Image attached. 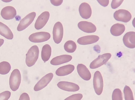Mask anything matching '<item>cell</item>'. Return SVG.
<instances>
[{"label":"cell","mask_w":135,"mask_h":100,"mask_svg":"<svg viewBox=\"0 0 135 100\" xmlns=\"http://www.w3.org/2000/svg\"><path fill=\"white\" fill-rule=\"evenodd\" d=\"M53 76V74L51 73L43 77L35 86L34 90L38 91L46 87L51 81Z\"/></svg>","instance_id":"9c48e42d"},{"label":"cell","mask_w":135,"mask_h":100,"mask_svg":"<svg viewBox=\"0 0 135 100\" xmlns=\"http://www.w3.org/2000/svg\"><path fill=\"white\" fill-rule=\"evenodd\" d=\"M99 39V37L97 35H87L79 38L77 42L80 45H85L95 43L98 41Z\"/></svg>","instance_id":"e0dca14e"},{"label":"cell","mask_w":135,"mask_h":100,"mask_svg":"<svg viewBox=\"0 0 135 100\" xmlns=\"http://www.w3.org/2000/svg\"><path fill=\"white\" fill-rule=\"evenodd\" d=\"M83 97L81 93L74 94L65 98L64 100H80Z\"/></svg>","instance_id":"83f0119b"},{"label":"cell","mask_w":135,"mask_h":100,"mask_svg":"<svg viewBox=\"0 0 135 100\" xmlns=\"http://www.w3.org/2000/svg\"><path fill=\"white\" fill-rule=\"evenodd\" d=\"M51 4L55 6L60 5L63 2V0H50Z\"/></svg>","instance_id":"1f68e13d"},{"label":"cell","mask_w":135,"mask_h":100,"mask_svg":"<svg viewBox=\"0 0 135 100\" xmlns=\"http://www.w3.org/2000/svg\"><path fill=\"white\" fill-rule=\"evenodd\" d=\"M79 10L80 15L83 19H87L91 16V9L87 3L83 2L81 3L79 6Z\"/></svg>","instance_id":"5bb4252c"},{"label":"cell","mask_w":135,"mask_h":100,"mask_svg":"<svg viewBox=\"0 0 135 100\" xmlns=\"http://www.w3.org/2000/svg\"><path fill=\"white\" fill-rule=\"evenodd\" d=\"M36 13L33 12L30 13L20 21L17 28L18 31H21L27 27L33 21Z\"/></svg>","instance_id":"ba28073f"},{"label":"cell","mask_w":135,"mask_h":100,"mask_svg":"<svg viewBox=\"0 0 135 100\" xmlns=\"http://www.w3.org/2000/svg\"><path fill=\"white\" fill-rule=\"evenodd\" d=\"M99 3L101 5L104 7L107 6L109 3V1L108 0H97Z\"/></svg>","instance_id":"4dcf8cb0"},{"label":"cell","mask_w":135,"mask_h":100,"mask_svg":"<svg viewBox=\"0 0 135 100\" xmlns=\"http://www.w3.org/2000/svg\"><path fill=\"white\" fill-rule=\"evenodd\" d=\"M111 57V54L109 53L99 55L90 63V68L91 69H95L101 66L106 63Z\"/></svg>","instance_id":"277c9868"},{"label":"cell","mask_w":135,"mask_h":100,"mask_svg":"<svg viewBox=\"0 0 135 100\" xmlns=\"http://www.w3.org/2000/svg\"><path fill=\"white\" fill-rule=\"evenodd\" d=\"M57 85L60 89L69 92H76L78 91L80 89L79 87L77 84L68 81L59 82Z\"/></svg>","instance_id":"8fae6325"},{"label":"cell","mask_w":135,"mask_h":100,"mask_svg":"<svg viewBox=\"0 0 135 100\" xmlns=\"http://www.w3.org/2000/svg\"><path fill=\"white\" fill-rule=\"evenodd\" d=\"M113 16L117 21L127 23L132 18V15L128 11L124 9H120L114 13Z\"/></svg>","instance_id":"52a82bcc"},{"label":"cell","mask_w":135,"mask_h":100,"mask_svg":"<svg viewBox=\"0 0 135 100\" xmlns=\"http://www.w3.org/2000/svg\"><path fill=\"white\" fill-rule=\"evenodd\" d=\"M93 83L96 93L98 95H100L103 91V82L102 74L99 71H96L94 74Z\"/></svg>","instance_id":"3957f363"},{"label":"cell","mask_w":135,"mask_h":100,"mask_svg":"<svg viewBox=\"0 0 135 100\" xmlns=\"http://www.w3.org/2000/svg\"><path fill=\"white\" fill-rule=\"evenodd\" d=\"M1 14L4 19L9 20L13 19L16 15V11L15 8L11 6L3 8L1 10Z\"/></svg>","instance_id":"4fadbf2b"},{"label":"cell","mask_w":135,"mask_h":100,"mask_svg":"<svg viewBox=\"0 0 135 100\" xmlns=\"http://www.w3.org/2000/svg\"><path fill=\"white\" fill-rule=\"evenodd\" d=\"M51 53V48L49 45L46 44L43 46L41 52V57L44 63L49 59Z\"/></svg>","instance_id":"7402d4cb"},{"label":"cell","mask_w":135,"mask_h":100,"mask_svg":"<svg viewBox=\"0 0 135 100\" xmlns=\"http://www.w3.org/2000/svg\"><path fill=\"white\" fill-rule=\"evenodd\" d=\"M50 13L48 12H42L38 17L35 22V27L37 30L42 28L46 24L50 17Z\"/></svg>","instance_id":"30bf717a"},{"label":"cell","mask_w":135,"mask_h":100,"mask_svg":"<svg viewBox=\"0 0 135 100\" xmlns=\"http://www.w3.org/2000/svg\"><path fill=\"white\" fill-rule=\"evenodd\" d=\"M123 41L124 45L130 48L135 47V32L130 31L126 33L124 36Z\"/></svg>","instance_id":"7c38bea8"},{"label":"cell","mask_w":135,"mask_h":100,"mask_svg":"<svg viewBox=\"0 0 135 100\" xmlns=\"http://www.w3.org/2000/svg\"><path fill=\"white\" fill-rule=\"evenodd\" d=\"M123 92L125 100H134L133 92L129 86H125L124 88Z\"/></svg>","instance_id":"d4e9b609"},{"label":"cell","mask_w":135,"mask_h":100,"mask_svg":"<svg viewBox=\"0 0 135 100\" xmlns=\"http://www.w3.org/2000/svg\"><path fill=\"white\" fill-rule=\"evenodd\" d=\"M51 35L48 32H40L34 33L30 35L29 40L34 43H40L46 41L50 38Z\"/></svg>","instance_id":"5b68a950"},{"label":"cell","mask_w":135,"mask_h":100,"mask_svg":"<svg viewBox=\"0 0 135 100\" xmlns=\"http://www.w3.org/2000/svg\"><path fill=\"white\" fill-rule=\"evenodd\" d=\"M125 27L122 24L117 23L114 24L111 27L110 32L111 34L115 36L121 35L124 31Z\"/></svg>","instance_id":"ffe728a7"},{"label":"cell","mask_w":135,"mask_h":100,"mask_svg":"<svg viewBox=\"0 0 135 100\" xmlns=\"http://www.w3.org/2000/svg\"><path fill=\"white\" fill-rule=\"evenodd\" d=\"M112 100H123L122 93L119 88H116L113 91L112 95Z\"/></svg>","instance_id":"484cf974"},{"label":"cell","mask_w":135,"mask_h":100,"mask_svg":"<svg viewBox=\"0 0 135 100\" xmlns=\"http://www.w3.org/2000/svg\"><path fill=\"white\" fill-rule=\"evenodd\" d=\"M75 67L71 64H68L59 67L56 70V74L59 76H63L68 75L74 70Z\"/></svg>","instance_id":"d6986e66"},{"label":"cell","mask_w":135,"mask_h":100,"mask_svg":"<svg viewBox=\"0 0 135 100\" xmlns=\"http://www.w3.org/2000/svg\"><path fill=\"white\" fill-rule=\"evenodd\" d=\"M11 69L10 64L6 61H3L0 63V74L5 75L8 73Z\"/></svg>","instance_id":"cb8c5ba5"},{"label":"cell","mask_w":135,"mask_h":100,"mask_svg":"<svg viewBox=\"0 0 135 100\" xmlns=\"http://www.w3.org/2000/svg\"><path fill=\"white\" fill-rule=\"evenodd\" d=\"M77 69L79 75L82 79L86 81L90 79L91 77V73L85 65L82 64H78Z\"/></svg>","instance_id":"2e32d148"},{"label":"cell","mask_w":135,"mask_h":100,"mask_svg":"<svg viewBox=\"0 0 135 100\" xmlns=\"http://www.w3.org/2000/svg\"><path fill=\"white\" fill-rule=\"evenodd\" d=\"M11 95V92L5 91L0 93V100H8Z\"/></svg>","instance_id":"4316f807"},{"label":"cell","mask_w":135,"mask_h":100,"mask_svg":"<svg viewBox=\"0 0 135 100\" xmlns=\"http://www.w3.org/2000/svg\"><path fill=\"white\" fill-rule=\"evenodd\" d=\"M21 76L17 69H14L11 73L9 79V85L12 91H15L18 88L21 82Z\"/></svg>","instance_id":"7a4b0ae2"},{"label":"cell","mask_w":135,"mask_h":100,"mask_svg":"<svg viewBox=\"0 0 135 100\" xmlns=\"http://www.w3.org/2000/svg\"><path fill=\"white\" fill-rule=\"evenodd\" d=\"M72 57L70 55L65 54L53 58L50 61L51 64L54 65H60L68 62L72 59Z\"/></svg>","instance_id":"ac0fdd59"},{"label":"cell","mask_w":135,"mask_h":100,"mask_svg":"<svg viewBox=\"0 0 135 100\" xmlns=\"http://www.w3.org/2000/svg\"><path fill=\"white\" fill-rule=\"evenodd\" d=\"M64 49L67 52L69 53L74 52L77 47L75 43L73 41L69 40L66 41L64 45Z\"/></svg>","instance_id":"603a6c76"},{"label":"cell","mask_w":135,"mask_h":100,"mask_svg":"<svg viewBox=\"0 0 135 100\" xmlns=\"http://www.w3.org/2000/svg\"><path fill=\"white\" fill-rule=\"evenodd\" d=\"M19 100H30V98L28 94L25 92L21 95Z\"/></svg>","instance_id":"f546056e"},{"label":"cell","mask_w":135,"mask_h":100,"mask_svg":"<svg viewBox=\"0 0 135 100\" xmlns=\"http://www.w3.org/2000/svg\"><path fill=\"white\" fill-rule=\"evenodd\" d=\"M0 34L6 38L12 39L13 34L10 29L5 24L0 22Z\"/></svg>","instance_id":"44dd1931"},{"label":"cell","mask_w":135,"mask_h":100,"mask_svg":"<svg viewBox=\"0 0 135 100\" xmlns=\"http://www.w3.org/2000/svg\"><path fill=\"white\" fill-rule=\"evenodd\" d=\"M78 26L80 30L87 33L94 32L97 30L94 25L91 23L86 21H80L78 24Z\"/></svg>","instance_id":"9a60e30c"},{"label":"cell","mask_w":135,"mask_h":100,"mask_svg":"<svg viewBox=\"0 0 135 100\" xmlns=\"http://www.w3.org/2000/svg\"><path fill=\"white\" fill-rule=\"evenodd\" d=\"M123 0H112L111 3V7L113 9H115L119 7L122 4Z\"/></svg>","instance_id":"f1b7e54d"},{"label":"cell","mask_w":135,"mask_h":100,"mask_svg":"<svg viewBox=\"0 0 135 100\" xmlns=\"http://www.w3.org/2000/svg\"><path fill=\"white\" fill-rule=\"evenodd\" d=\"M53 39L56 44L60 43L61 41L63 35V28L61 23L57 22L54 25L52 31Z\"/></svg>","instance_id":"8992f818"},{"label":"cell","mask_w":135,"mask_h":100,"mask_svg":"<svg viewBox=\"0 0 135 100\" xmlns=\"http://www.w3.org/2000/svg\"><path fill=\"white\" fill-rule=\"evenodd\" d=\"M39 50L36 45L32 46L26 54V63L30 67L33 65L37 61L38 57Z\"/></svg>","instance_id":"6da1fadb"},{"label":"cell","mask_w":135,"mask_h":100,"mask_svg":"<svg viewBox=\"0 0 135 100\" xmlns=\"http://www.w3.org/2000/svg\"><path fill=\"white\" fill-rule=\"evenodd\" d=\"M4 42V40L3 39L0 38V47H1L3 44Z\"/></svg>","instance_id":"d6a6232c"}]
</instances>
